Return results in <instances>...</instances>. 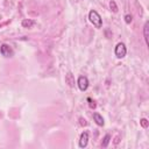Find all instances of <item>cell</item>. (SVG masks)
<instances>
[{"label":"cell","mask_w":149,"mask_h":149,"mask_svg":"<svg viewBox=\"0 0 149 149\" xmlns=\"http://www.w3.org/2000/svg\"><path fill=\"white\" fill-rule=\"evenodd\" d=\"M88 20H90V22L95 27V28H101V26H102V19H101V16L99 15V13L97 12V10H90V13H88Z\"/></svg>","instance_id":"cell-1"},{"label":"cell","mask_w":149,"mask_h":149,"mask_svg":"<svg viewBox=\"0 0 149 149\" xmlns=\"http://www.w3.org/2000/svg\"><path fill=\"white\" fill-rule=\"evenodd\" d=\"M114 54H115V56H116L118 58H123V57L126 56V54H127V49H126L125 43H122V42L118 43L116 47H115Z\"/></svg>","instance_id":"cell-2"},{"label":"cell","mask_w":149,"mask_h":149,"mask_svg":"<svg viewBox=\"0 0 149 149\" xmlns=\"http://www.w3.org/2000/svg\"><path fill=\"white\" fill-rule=\"evenodd\" d=\"M0 54L3 57H12L14 55V51H13V49H12V47L9 44L3 43V44L0 45Z\"/></svg>","instance_id":"cell-3"},{"label":"cell","mask_w":149,"mask_h":149,"mask_svg":"<svg viewBox=\"0 0 149 149\" xmlns=\"http://www.w3.org/2000/svg\"><path fill=\"white\" fill-rule=\"evenodd\" d=\"M77 85H78V87H79V90L80 91H86L87 90V87H88V79H87V77H85V76H79V78H78V80H77Z\"/></svg>","instance_id":"cell-4"},{"label":"cell","mask_w":149,"mask_h":149,"mask_svg":"<svg viewBox=\"0 0 149 149\" xmlns=\"http://www.w3.org/2000/svg\"><path fill=\"white\" fill-rule=\"evenodd\" d=\"M88 143V133L87 132H83L80 134V139H79V147L80 148H85Z\"/></svg>","instance_id":"cell-5"},{"label":"cell","mask_w":149,"mask_h":149,"mask_svg":"<svg viewBox=\"0 0 149 149\" xmlns=\"http://www.w3.org/2000/svg\"><path fill=\"white\" fill-rule=\"evenodd\" d=\"M65 83L69 85V86H74V78H73V74L71 72H68L65 74Z\"/></svg>","instance_id":"cell-6"},{"label":"cell","mask_w":149,"mask_h":149,"mask_svg":"<svg viewBox=\"0 0 149 149\" xmlns=\"http://www.w3.org/2000/svg\"><path fill=\"white\" fill-rule=\"evenodd\" d=\"M93 120L95 121V123L98 126H104L105 121H104V118L99 114V113H93Z\"/></svg>","instance_id":"cell-7"},{"label":"cell","mask_w":149,"mask_h":149,"mask_svg":"<svg viewBox=\"0 0 149 149\" xmlns=\"http://www.w3.org/2000/svg\"><path fill=\"white\" fill-rule=\"evenodd\" d=\"M148 30H149V22L147 21L144 23V27H143V34H144V40H146L147 45H149V33H148Z\"/></svg>","instance_id":"cell-8"},{"label":"cell","mask_w":149,"mask_h":149,"mask_svg":"<svg viewBox=\"0 0 149 149\" xmlns=\"http://www.w3.org/2000/svg\"><path fill=\"white\" fill-rule=\"evenodd\" d=\"M21 24H22L23 28H31L35 24V21L34 20H30V19H24Z\"/></svg>","instance_id":"cell-9"},{"label":"cell","mask_w":149,"mask_h":149,"mask_svg":"<svg viewBox=\"0 0 149 149\" xmlns=\"http://www.w3.org/2000/svg\"><path fill=\"white\" fill-rule=\"evenodd\" d=\"M109 141H111V135H109V134H106L105 137H104V141H102V143H101V147H102V148H106V147L108 146Z\"/></svg>","instance_id":"cell-10"},{"label":"cell","mask_w":149,"mask_h":149,"mask_svg":"<svg viewBox=\"0 0 149 149\" xmlns=\"http://www.w3.org/2000/svg\"><path fill=\"white\" fill-rule=\"evenodd\" d=\"M109 8H111V10H113L114 13L118 12V6H116V3H115L114 0H112V1L109 2Z\"/></svg>","instance_id":"cell-11"},{"label":"cell","mask_w":149,"mask_h":149,"mask_svg":"<svg viewBox=\"0 0 149 149\" xmlns=\"http://www.w3.org/2000/svg\"><path fill=\"white\" fill-rule=\"evenodd\" d=\"M140 123H141V126H142L143 128H147V127H148V125H149L148 120H147V119H144V118L140 120Z\"/></svg>","instance_id":"cell-12"},{"label":"cell","mask_w":149,"mask_h":149,"mask_svg":"<svg viewBox=\"0 0 149 149\" xmlns=\"http://www.w3.org/2000/svg\"><path fill=\"white\" fill-rule=\"evenodd\" d=\"M132 21H133V16H132L130 14L125 15V22H126V23H130Z\"/></svg>","instance_id":"cell-13"},{"label":"cell","mask_w":149,"mask_h":149,"mask_svg":"<svg viewBox=\"0 0 149 149\" xmlns=\"http://www.w3.org/2000/svg\"><path fill=\"white\" fill-rule=\"evenodd\" d=\"M87 101H88V105H90L91 108H94L95 107V104H94V101H92L91 98H87Z\"/></svg>","instance_id":"cell-14"}]
</instances>
